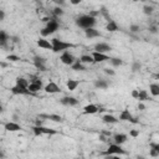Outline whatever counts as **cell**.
I'll use <instances>...</instances> for the list:
<instances>
[{
	"mask_svg": "<svg viewBox=\"0 0 159 159\" xmlns=\"http://www.w3.org/2000/svg\"><path fill=\"white\" fill-rule=\"evenodd\" d=\"M76 25H77L78 27H81V29H92V27L96 25V19L89 16L88 14L87 15H81L78 16L77 19H76Z\"/></svg>",
	"mask_w": 159,
	"mask_h": 159,
	"instance_id": "6da1fadb",
	"label": "cell"
},
{
	"mask_svg": "<svg viewBox=\"0 0 159 159\" xmlns=\"http://www.w3.org/2000/svg\"><path fill=\"white\" fill-rule=\"evenodd\" d=\"M56 19H57V18H52V19L50 20V21L46 24V27H44V29L40 31V34H41V36H42V37L50 36L51 34L56 32V31L59 30L60 24H59V21H57Z\"/></svg>",
	"mask_w": 159,
	"mask_h": 159,
	"instance_id": "7a4b0ae2",
	"label": "cell"
},
{
	"mask_svg": "<svg viewBox=\"0 0 159 159\" xmlns=\"http://www.w3.org/2000/svg\"><path fill=\"white\" fill-rule=\"evenodd\" d=\"M51 44H52V51L53 52H65L67 49H71V47H75L73 44L71 42H65L57 37H55L51 40Z\"/></svg>",
	"mask_w": 159,
	"mask_h": 159,
	"instance_id": "3957f363",
	"label": "cell"
},
{
	"mask_svg": "<svg viewBox=\"0 0 159 159\" xmlns=\"http://www.w3.org/2000/svg\"><path fill=\"white\" fill-rule=\"evenodd\" d=\"M102 155H126L127 154V152L124 150L121 146H118V144H114V143H112V144H109V147H108V149L106 150V152H102L101 153Z\"/></svg>",
	"mask_w": 159,
	"mask_h": 159,
	"instance_id": "277c9868",
	"label": "cell"
},
{
	"mask_svg": "<svg viewBox=\"0 0 159 159\" xmlns=\"http://www.w3.org/2000/svg\"><path fill=\"white\" fill-rule=\"evenodd\" d=\"M60 60H61L62 64H65V65H67V66H72V65L75 64V62L77 61L70 51H65V52L60 56Z\"/></svg>",
	"mask_w": 159,
	"mask_h": 159,
	"instance_id": "5b68a950",
	"label": "cell"
},
{
	"mask_svg": "<svg viewBox=\"0 0 159 159\" xmlns=\"http://www.w3.org/2000/svg\"><path fill=\"white\" fill-rule=\"evenodd\" d=\"M10 91L12 95H21V96H35V93L30 92L29 88H24V87H20V86H14L10 88Z\"/></svg>",
	"mask_w": 159,
	"mask_h": 159,
	"instance_id": "8992f818",
	"label": "cell"
},
{
	"mask_svg": "<svg viewBox=\"0 0 159 159\" xmlns=\"http://www.w3.org/2000/svg\"><path fill=\"white\" fill-rule=\"evenodd\" d=\"M119 121H123V122H130V123H133V124L138 123L137 118H134V117L132 116V113H130L128 109H123L122 112H121V114H119Z\"/></svg>",
	"mask_w": 159,
	"mask_h": 159,
	"instance_id": "52a82bcc",
	"label": "cell"
},
{
	"mask_svg": "<svg viewBox=\"0 0 159 159\" xmlns=\"http://www.w3.org/2000/svg\"><path fill=\"white\" fill-rule=\"evenodd\" d=\"M60 103L67 107H75L78 105V100H76L75 97H71V96H65V97L60 98Z\"/></svg>",
	"mask_w": 159,
	"mask_h": 159,
	"instance_id": "ba28073f",
	"label": "cell"
},
{
	"mask_svg": "<svg viewBox=\"0 0 159 159\" xmlns=\"http://www.w3.org/2000/svg\"><path fill=\"white\" fill-rule=\"evenodd\" d=\"M34 65L40 71H46V60L42 56H34Z\"/></svg>",
	"mask_w": 159,
	"mask_h": 159,
	"instance_id": "9c48e42d",
	"label": "cell"
},
{
	"mask_svg": "<svg viewBox=\"0 0 159 159\" xmlns=\"http://www.w3.org/2000/svg\"><path fill=\"white\" fill-rule=\"evenodd\" d=\"M44 91L46 92V93H50V95H52V93H60L61 92V88L57 86V84H55V82H49L45 87H44Z\"/></svg>",
	"mask_w": 159,
	"mask_h": 159,
	"instance_id": "30bf717a",
	"label": "cell"
},
{
	"mask_svg": "<svg viewBox=\"0 0 159 159\" xmlns=\"http://www.w3.org/2000/svg\"><path fill=\"white\" fill-rule=\"evenodd\" d=\"M112 50L111 45L106 44V42H98L95 45V51L96 52H101V53H106V52H109Z\"/></svg>",
	"mask_w": 159,
	"mask_h": 159,
	"instance_id": "8fae6325",
	"label": "cell"
},
{
	"mask_svg": "<svg viewBox=\"0 0 159 159\" xmlns=\"http://www.w3.org/2000/svg\"><path fill=\"white\" fill-rule=\"evenodd\" d=\"M4 127L8 132H19V130H23V127L20 126V124H18L16 122H12V121L5 123Z\"/></svg>",
	"mask_w": 159,
	"mask_h": 159,
	"instance_id": "7c38bea8",
	"label": "cell"
},
{
	"mask_svg": "<svg viewBox=\"0 0 159 159\" xmlns=\"http://www.w3.org/2000/svg\"><path fill=\"white\" fill-rule=\"evenodd\" d=\"M29 89H30V92H32V93L36 95V92H39V91H41V89H42V81L39 78V80H36L35 82H31V84L29 85Z\"/></svg>",
	"mask_w": 159,
	"mask_h": 159,
	"instance_id": "4fadbf2b",
	"label": "cell"
},
{
	"mask_svg": "<svg viewBox=\"0 0 159 159\" xmlns=\"http://www.w3.org/2000/svg\"><path fill=\"white\" fill-rule=\"evenodd\" d=\"M128 139V137L127 134H124V133H117L113 136V143L114 144H118V146H121V144L123 143H126Z\"/></svg>",
	"mask_w": 159,
	"mask_h": 159,
	"instance_id": "5bb4252c",
	"label": "cell"
},
{
	"mask_svg": "<svg viewBox=\"0 0 159 159\" xmlns=\"http://www.w3.org/2000/svg\"><path fill=\"white\" fill-rule=\"evenodd\" d=\"M92 56H93V60L95 62H105V61H109L112 57H108L106 53H101V52H93L92 53Z\"/></svg>",
	"mask_w": 159,
	"mask_h": 159,
	"instance_id": "9a60e30c",
	"label": "cell"
},
{
	"mask_svg": "<svg viewBox=\"0 0 159 159\" xmlns=\"http://www.w3.org/2000/svg\"><path fill=\"white\" fill-rule=\"evenodd\" d=\"M39 117H40V118H45V119L52 121V122H57V123L64 122V119H62V117H61V116H59V114H40Z\"/></svg>",
	"mask_w": 159,
	"mask_h": 159,
	"instance_id": "2e32d148",
	"label": "cell"
},
{
	"mask_svg": "<svg viewBox=\"0 0 159 159\" xmlns=\"http://www.w3.org/2000/svg\"><path fill=\"white\" fill-rule=\"evenodd\" d=\"M98 107L96 105H92V103H89V105L85 106L84 107V114H96L98 112Z\"/></svg>",
	"mask_w": 159,
	"mask_h": 159,
	"instance_id": "e0dca14e",
	"label": "cell"
},
{
	"mask_svg": "<svg viewBox=\"0 0 159 159\" xmlns=\"http://www.w3.org/2000/svg\"><path fill=\"white\" fill-rule=\"evenodd\" d=\"M37 46L41 47V49H45V50H52V44L50 42V41L45 40L44 37L37 40Z\"/></svg>",
	"mask_w": 159,
	"mask_h": 159,
	"instance_id": "ac0fdd59",
	"label": "cell"
},
{
	"mask_svg": "<svg viewBox=\"0 0 159 159\" xmlns=\"http://www.w3.org/2000/svg\"><path fill=\"white\" fill-rule=\"evenodd\" d=\"M85 35L87 39H95V37H98L101 36V32L98 30H96L95 27H92V29H87L85 30Z\"/></svg>",
	"mask_w": 159,
	"mask_h": 159,
	"instance_id": "d6986e66",
	"label": "cell"
},
{
	"mask_svg": "<svg viewBox=\"0 0 159 159\" xmlns=\"http://www.w3.org/2000/svg\"><path fill=\"white\" fill-rule=\"evenodd\" d=\"M93 86L97 88V89H107L108 88V82L106 80H102V78H98L93 82Z\"/></svg>",
	"mask_w": 159,
	"mask_h": 159,
	"instance_id": "ffe728a7",
	"label": "cell"
},
{
	"mask_svg": "<svg viewBox=\"0 0 159 159\" xmlns=\"http://www.w3.org/2000/svg\"><path fill=\"white\" fill-rule=\"evenodd\" d=\"M102 121L105 122V123H107V124H116V123H118V119H117L114 116L109 114V113H107V114L103 116V117H102Z\"/></svg>",
	"mask_w": 159,
	"mask_h": 159,
	"instance_id": "44dd1931",
	"label": "cell"
},
{
	"mask_svg": "<svg viewBox=\"0 0 159 159\" xmlns=\"http://www.w3.org/2000/svg\"><path fill=\"white\" fill-rule=\"evenodd\" d=\"M10 40V36L6 34L4 30L0 31V45H1V47H4L6 44H8V41Z\"/></svg>",
	"mask_w": 159,
	"mask_h": 159,
	"instance_id": "7402d4cb",
	"label": "cell"
},
{
	"mask_svg": "<svg viewBox=\"0 0 159 159\" xmlns=\"http://www.w3.org/2000/svg\"><path fill=\"white\" fill-rule=\"evenodd\" d=\"M15 81H16V86L24 87V88H29V85H30L29 80H26V78H24V77H18Z\"/></svg>",
	"mask_w": 159,
	"mask_h": 159,
	"instance_id": "603a6c76",
	"label": "cell"
},
{
	"mask_svg": "<svg viewBox=\"0 0 159 159\" xmlns=\"http://www.w3.org/2000/svg\"><path fill=\"white\" fill-rule=\"evenodd\" d=\"M40 129H41V132H42L44 134H47V136H55V134H59V132H57L56 129H52V128H49V127L41 126Z\"/></svg>",
	"mask_w": 159,
	"mask_h": 159,
	"instance_id": "cb8c5ba5",
	"label": "cell"
},
{
	"mask_svg": "<svg viewBox=\"0 0 159 159\" xmlns=\"http://www.w3.org/2000/svg\"><path fill=\"white\" fill-rule=\"evenodd\" d=\"M80 61L84 65H86V64H93V62H95L92 55H82V56L80 57Z\"/></svg>",
	"mask_w": 159,
	"mask_h": 159,
	"instance_id": "d4e9b609",
	"label": "cell"
},
{
	"mask_svg": "<svg viewBox=\"0 0 159 159\" xmlns=\"http://www.w3.org/2000/svg\"><path fill=\"white\" fill-rule=\"evenodd\" d=\"M106 30L109 31V32H114L118 30V25H117V23L114 21V20H111V21L106 25Z\"/></svg>",
	"mask_w": 159,
	"mask_h": 159,
	"instance_id": "484cf974",
	"label": "cell"
},
{
	"mask_svg": "<svg viewBox=\"0 0 159 159\" xmlns=\"http://www.w3.org/2000/svg\"><path fill=\"white\" fill-rule=\"evenodd\" d=\"M71 67H72V70H75V71H85V70H86V66H85L84 64H82V62H81L80 60L76 61Z\"/></svg>",
	"mask_w": 159,
	"mask_h": 159,
	"instance_id": "4316f807",
	"label": "cell"
},
{
	"mask_svg": "<svg viewBox=\"0 0 159 159\" xmlns=\"http://www.w3.org/2000/svg\"><path fill=\"white\" fill-rule=\"evenodd\" d=\"M78 85H80V81H77V80H68L67 81V88L70 89V91H75Z\"/></svg>",
	"mask_w": 159,
	"mask_h": 159,
	"instance_id": "83f0119b",
	"label": "cell"
},
{
	"mask_svg": "<svg viewBox=\"0 0 159 159\" xmlns=\"http://www.w3.org/2000/svg\"><path fill=\"white\" fill-rule=\"evenodd\" d=\"M149 91H150L152 96H154V97L159 96V85H157V84H152V85L149 86Z\"/></svg>",
	"mask_w": 159,
	"mask_h": 159,
	"instance_id": "f1b7e54d",
	"label": "cell"
},
{
	"mask_svg": "<svg viewBox=\"0 0 159 159\" xmlns=\"http://www.w3.org/2000/svg\"><path fill=\"white\" fill-rule=\"evenodd\" d=\"M109 64L112 65L113 67H119V66L123 65V61L121 59H118V57H112L109 60Z\"/></svg>",
	"mask_w": 159,
	"mask_h": 159,
	"instance_id": "f546056e",
	"label": "cell"
},
{
	"mask_svg": "<svg viewBox=\"0 0 159 159\" xmlns=\"http://www.w3.org/2000/svg\"><path fill=\"white\" fill-rule=\"evenodd\" d=\"M100 12H101V16H103V18H105L108 23L111 21V20H112V19H111V16H109L108 10H107V8H106V6H102V8L100 9Z\"/></svg>",
	"mask_w": 159,
	"mask_h": 159,
	"instance_id": "4dcf8cb0",
	"label": "cell"
},
{
	"mask_svg": "<svg viewBox=\"0 0 159 159\" xmlns=\"http://www.w3.org/2000/svg\"><path fill=\"white\" fill-rule=\"evenodd\" d=\"M153 11H154V8L152 5H149V4H146L143 6V12L146 14V15H152L153 14Z\"/></svg>",
	"mask_w": 159,
	"mask_h": 159,
	"instance_id": "1f68e13d",
	"label": "cell"
},
{
	"mask_svg": "<svg viewBox=\"0 0 159 159\" xmlns=\"http://www.w3.org/2000/svg\"><path fill=\"white\" fill-rule=\"evenodd\" d=\"M149 97H148V92L146 91V89H141L139 91V98H138V101L139 102H143V101H147Z\"/></svg>",
	"mask_w": 159,
	"mask_h": 159,
	"instance_id": "d6a6232c",
	"label": "cell"
},
{
	"mask_svg": "<svg viewBox=\"0 0 159 159\" xmlns=\"http://www.w3.org/2000/svg\"><path fill=\"white\" fill-rule=\"evenodd\" d=\"M52 14H53V18H60L64 15V10H62V8H60V6H56V8L53 9Z\"/></svg>",
	"mask_w": 159,
	"mask_h": 159,
	"instance_id": "836d02e7",
	"label": "cell"
},
{
	"mask_svg": "<svg viewBox=\"0 0 159 159\" xmlns=\"http://www.w3.org/2000/svg\"><path fill=\"white\" fill-rule=\"evenodd\" d=\"M141 31V26L139 25H137V24H132L129 26V32H132V34H137V32H139Z\"/></svg>",
	"mask_w": 159,
	"mask_h": 159,
	"instance_id": "e575fe53",
	"label": "cell"
},
{
	"mask_svg": "<svg viewBox=\"0 0 159 159\" xmlns=\"http://www.w3.org/2000/svg\"><path fill=\"white\" fill-rule=\"evenodd\" d=\"M141 67H142V65H141V62H138V61H134L133 64H132V72H138L141 70Z\"/></svg>",
	"mask_w": 159,
	"mask_h": 159,
	"instance_id": "d590c367",
	"label": "cell"
},
{
	"mask_svg": "<svg viewBox=\"0 0 159 159\" xmlns=\"http://www.w3.org/2000/svg\"><path fill=\"white\" fill-rule=\"evenodd\" d=\"M103 72H105L106 75H108V76H114V75H116L114 70H112V68H109V67L103 68Z\"/></svg>",
	"mask_w": 159,
	"mask_h": 159,
	"instance_id": "8d00e7d4",
	"label": "cell"
},
{
	"mask_svg": "<svg viewBox=\"0 0 159 159\" xmlns=\"http://www.w3.org/2000/svg\"><path fill=\"white\" fill-rule=\"evenodd\" d=\"M6 60H9V61H12V62H16V61H20L21 59H20L19 56H16V55H9V56L6 57Z\"/></svg>",
	"mask_w": 159,
	"mask_h": 159,
	"instance_id": "74e56055",
	"label": "cell"
},
{
	"mask_svg": "<svg viewBox=\"0 0 159 159\" xmlns=\"http://www.w3.org/2000/svg\"><path fill=\"white\" fill-rule=\"evenodd\" d=\"M88 15L96 19L97 16H101V12H100V10H92V11H89V14H88Z\"/></svg>",
	"mask_w": 159,
	"mask_h": 159,
	"instance_id": "f35d334b",
	"label": "cell"
},
{
	"mask_svg": "<svg viewBox=\"0 0 159 159\" xmlns=\"http://www.w3.org/2000/svg\"><path fill=\"white\" fill-rule=\"evenodd\" d=\"M129 136L133 137V138H137L138 136H139V130L138 129H130L129 130Z\"/></svg>",
	"mask_w": 159,
	"mask_h": 159,
	"instance_id": "ab89813d",
	"label": "cell"
},
{
	"mask_svg": "<svg viewBox=\"0 0 159 159\" xmlns=\"http://www.w3.org/2000/svg\"><path fill=\"white\" fill-rule=\"evenodd\" d=\"M130 96H132L133 98L138 100V98H139V89H133V91L130 92Z\"/></svg>",
	"mask_w": 159,
	"mask_h": 159,
	"instance_id": "60d3db41",
	"label": "cell"
},
{
	"mask_svg": "<svg viewBox=\"0 0 159 159\" xmlns=\"http://www.w3.org/2000/svg\"><path fill=\"white\" fill-rule=\"evenodd\" d=\"M148 31H149L150 34H157V32H158V27H157L155 25H150V26L148 27Z\"/></svg>",
	"mask_w": 159,
	"mask_h": 159,
	"instance_id": "b9f144b4",
	"label": "cell"
},
{
	"mask_svg": "<svg viewBox=\"0 0 159 159\" xmlns=\"http://www.w3.org/2000/svg\"><path fill=\"white\" fill-rule=\"evenodd\" d=\"M149 155L153 157V158H155V157H159V153H158V152H157L154 148H150V149H149Z\"/></svg>",
	"mask_w": 159,
	"mask_h": 159,
	"instance_id": "7bdbcfd3",
	"label": "cell"
},
{
	"mask_svg": "<svg viewBox=\"0 0 159 159\" xmlns=\"http://www.w3.org/2000/svg\"><path fill=\"white\" fill-rule=\"evenodd\" d=\"M10 41H11L12 44H20V37L19 36H15V35L10 36Z\"/></svg>",
	"mask_w": 159,
	"mask_h": 159,
	"instance_id": "ee69618b",
	"label": "cell"
},
{
	"mask_svg": "<svg viewBox=\"0 0 159 159\" xmlns=\"http://www.w3.org/2000/svg\"><path fill=\"white\" fill-rule=\"evenodd\" d=\"M100 134H103V136H106L107 138H111V136H112V132H111V130H106V129H102Z\"/></svg>",
	"mask_w": 159,
	"mask_h": 159,
	"instance_id": "f6af8a7d",
	"label": "cell"
},
{
	"mask_svg": "<svg viewBox=\"0 0 159 159\" xmlns=\"http://www.w3.org/2000/svg\"><path fill=\"white\" fill-rule=\"evenodd\" d=\"M98 139H100V142H102V143H106V142H108V141H109V138H107L106 136H103V134H100Z\"/></svg>",
	"mask_w": 159,
	"mask_h": 159,
	"instance_id": "bcb514c9",
	"label": "cell"
},
{
	"mask_svg": "<svg viewBox=\"0 0 159 159\" xmlns=\"http://www.w3.org/2000/svg\"><path fill=\"white\" fill-rule=\"evenodd\" d=\"M150 148H154L158 153H159V143H152L150 144Z\"/></svg>",
	"mask_w": 159,
	"mask_h": 159,
	"instance_id": "7dc6e473",
	"label": "cell"
},
{
	"mask_svg": "<svg viewBox=\"0 0 159 159\" xmlns=\"http://www.w3.org/2000/svg\"><path fill=\"white\" fill-rule=\"evenodd\" d=\"M35 126H37V127H41V126H42V119H41L40 117L35 121Z\"/></svg>",
	"mask_w": 159,
	"mask_h": 159,
	"instance_id": "c3c4849f",
	"label": "cell"
},
{
	"mask_svg": "<svg viewBox=\"0 0 159 159\" xmlns=\"http://www.w3.org/2000/svg\"><path fill=\"white\" fill-rule=\"evenodd\" d=\"M55 3H56V5H57V6H60V8H61V6H64V5L66 4V3L64 1V0H56Z\"/></svg>",
	"mask_w": 159,
	"mask_h": 159,
	"instance_id": "681fc988",
	"label": "cell"
},
{
	"mask_svg": "<svg viewBox=\"0 0 159 159\" xmlns=\"http://www.w3.org/2000/svg\"><path fill=\"white\" fill-rule=\"evenodd\" d=\"M4 19H5V12L4 10H0V21H3Z\"/></svg>",
	"mask_w": 159,
	"mask_h": 159,
	"instance_id": "f907efd6",
	"label": "cell"
},
{
	"mask_svg": "<svg viewBox=\"0 0 159 159\" xmlns=\"http://www.w3.org/2000/svg\"><path fill=\"white\" fill-rule=\"evenodd\" d=\"M138 109H139V111H144V109H146V106H144V105H143V103L141 102V103H139V105H138Z\"/></svg>",
	"mask_w": 159,
	"mask_h": 159,
	"instance_id": "816d5d0a",
	"label": "cell"
},
{
	"mask_svg": "<svg viewBox=\"0 0 159 159\" xmlns=\"http://www.w3.org/2000/svg\"><path fill=\"white\" fill-rule=\"evenodd\" d=\"M70 3H71L72 5H78V4L81 3V0H70Z\"/></svg>",
	"mask_w": 159,
	"mask_h": 159,
	"instance_id": "f5cc1de1",
	"label": "cell"
},
{
	"mask_svg": "<svg viewBox=\"0 0 159 159\" xmlns=\"http://www.w3.org/2000/svg\"><path fill=\"white\" fill-rule=\"evenodd\" d=\"M18 119H19V114H16V113L12 114V122H16Z\"/></svg>",
	"mask_w": 159,
	"mask_h": 159,
	"instance_id": "db71d44e",
	"label": "cell"
},
{
	"mask_svg": "<svg viewBox=\"0 0 159 159\" xmlns=\"http://www.w3.org/2000/svg\"><path fill=\"white\" fill-rule=\"evenodd\" d=\"M0 66H1L3 68H5V67H8V64H6V62H4V61H3V62H0Z\"/></svg>",
	"mask_w": 159,
	"mask_h": 159,
	"instance_id": "11a10c76",
	"label": "cell"
},
{
	"mask_svg": "<svg viewBox=\"0 0 159 159\" xmlns=\"http://www.w3.org/2000/svg\"><path fill=\"white\" fill-rule=\"evenodd\" d=\"M136 159H146V158H144V157H142V155H138Z\"/></svg>",
	"mask_w": 159,
	"mask_h": 159,
	"instance_id": "9f6ffc18",
	"label": "cell"
},
{
	"mask_svg": "<svg viewBox=\"0 0 159 159\" xmlns=\"http://www.w3.org/2000/svg\"><path fill=\"white\" fill-rule=\"evenodd\" d=\"M112 159H121V157H118V155H113Z\"/></svg>",
	"mask_w": 159,
	"mask_h": 159,
	"instance_id": "6f0895ef",
	"label": "cell"
},
{
	"mask_svg": "<svg viewBox=\"0 0 159 159\" xmlns=\"http://www.w3.org/2000/svg\"><path fill=\"white\" fill-rule=\"evenodd\" d=\"M155 77H157V78H158V80H159V73H158V75H157V76H155Z\"/></svg>",
	"mask_w": 159,
	"mask_h": 159,
	"instance_id": "680465c9",
	"label": "cell"
}]
</instances>
